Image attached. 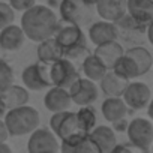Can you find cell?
<instances>
[{
  "instance_id": "cell-22",
  "label": "cell",
  "mask_w": 153,
  "mask_h": 153,
  "mask_svg": "<svg viewBox=\"0 0 153 153\" xmlns=\"http://www.w3.org/2000/svg\"><path fill=\"white\" fill-rule=\"evenodd\" d=\"M81 69H83V74H84L86 78H89V80H92V81H99L102 76L105 75V72L108 71V69L104 66V63H102L93 53L89 54V56L83 60Z\"/></svg>"
},
{
  "instance_id": "cell-20",
  "label": "cell",
  "mask_w": 153,
  "mask_h": 153,
  "mask_svg": "<svg viewBox=\"0 0 153 153\" xmlns=\"http://www.w3.org/2000/svg\"><path fill=\"white\" fill-rule=\"evenodd\" d=\"M38 50H36V56L38 60L45 62V63H53L59 59L63 57V48L62 45L57 42V39L54 36L47 38L41 42H38Z\"/></svg>"
},
{
  "instance_id": "cell-36",
  "label": "cell",
  "mask_w": 153,
  "mask_h": 153,
  "mask_svg": "<svg viewBox=\"0 0 153 153\" xmlns=\"http://www.w3.org/2000/svg\"><path fill=\"white\" fill-rule=\"evenodd\" d=\"M147 116H149V119L150 120H153V98L149 101V104H147Z\"/></svg>"
},
{
  "instance_id": "cell-13",
  "label": "cell",
  "mask_w": 153,
  "mask_h": 153,
  "mask_svg": "<svg viewBox=\"0 0 153 153\" xmlns=\"http://www.w3.org/2000/svg\"><path fill=\"white\" fill-rule=\"evenodd\" d=\"M96 14L107 21L116 23L120 20L126 11V0H93Z\"/></svg>"
},
{
  "instance_id": "cell-29",
  "label": "cell",
  "mask_w": 153,
  "mask_h": 153,
  "mask_svg": "<svg viewBox=\"0 0 153 153\" xmlns=\"http://www.w3.org/2000/svg\"><path fill=\"white\" fill-rule=\"evenodd\" d=\"M74 153H99V150L96 144L93 143V140L90 138V135H86L76 143Z\"/></svg>"
},
{
  "instance_id": "cell-34",
  "label": "cell",
  "mask_w": 153,
  "mask_h": 153,
  "mask_svg": "<svg viewBox=\"0 0 153 153\" xmlns=\"http://www.w3.org/2000/svg\"><path fill=\"white\" fill-rule=\"evenodd\" d=\"M146 35H147V39H149V42L153 45V20L147 24V27H146Z\"/></svg>"
},
{
  "instance_id": "cell-12",
  "label": "cell",
  "mask_w": 153,
  "mask_h": 153,
  "mask_svg": "<svg viewBox=\"0 0 153 153\" xmlns=\"http://www.w3.org/2000/svg\"><path fill=\"white\" fill-rule=\"evenodd\" d=\"M71 104H72V99L69 96L68 89H65V87L50 86L48 92L44 96V105L51 113L66 111L71 108Z\"/></svg>"
},
{
  "instance_id": "cell-10",
  "label": "cell",
  "mask_w": 153,
  "mask_h": 153,
  "mask_svg": "<svg viewBox=\"0 0 153 153\" xmlns=\"http://www.w3.org/2000/svg\"><path fill=\"white\" fill-rule=\"evenodd\" d=\"M123 101L131 110H143L152 99L150 87L141 81H129L122 95Z\"/></svg>"
},
{
  "instance_id": "cell-7",
  "label": "cell",
  "mask_w": 153,
  "mask_h": 153,
  "mask_svg": "<svg viewBox=\"0 0 153 153\" xmlns=\"http://www.w3.org/2000/svg\"><path fill=\"white\" fill-rule=\"evenodd\" d=\"M50 76H51V84L53 86L68 89L76 78H80V72L76 69L75 63H72L66 57H62V59L51 63Z\"/></svg>"
},
{
  "instance_id": "cell-2",
  "label": "cell",
  "mask_w": 153,
  "mask_h": 153,
  "mask_svg": "<svg viewBox=\"0 0 153 153\" xmlns=\"http://www.w3.org/2000/svg\"><path fill=\"white\" fill-rule=\"evenodd\" d=\"M3 122L11 137H21V135L30 134L39 126L41 116L36 108L26 104V105L8 110L6 114L3 116Z\"/></svg>"
},
{
  "instance_id": "cell-18",
  "label": "cell",
  "mask_w": 153,
  "mask_h": 153,
  "mask_svg": "<svg viewBox=\"0 0 153 153\" xmlns=\"http://www.w3.org/2000/svg\"><path fill=\"white\" fill-rule=\"evenodd\" d=\"M125 50L123 47L116 41H110V42H105V44H101V45H96L93 54L104 63V66L107 69H111L114 66V63L123 56Z\"/></svg>"
},
{
  "instance_id": "cell-26",
  "label": "cell",
  "mask_w": 153,
  "mask_h": 153,
  "mask_svg": "<svg viewBox=\"0 0 153 153\" xmlns=\"http://www.w3.org/2000/svg\"><path fill=\"white\" fill-rule=\"evenodd\" d=\"M11 84H14V69L6 60L0 59V93Z\"/></svg>"
},
{
  "instance_id": "cell-5",
  "label": "cell",
  "mask_w": 153,
  "mask_h": 153,
  "mask_svg": "<svg viewBox=\"0 0 153 153\" xmlns=\"http://www.w3.org/2000/svg\"><path fill=\"white\" fill-rule=\"evenodd\" d=\"M128 140L141 152H147L153 143V123L144 117H135L126 128Z\"/></svg>"
},
{
  "instance_id": "cell-6",
  "label": "cell",
  "mask_w": 153,
  "mask_h": 153,
  "mask_svg": "<svg viewBox=\"0 0 153 153\" xmlns=\"http://www.w3.org/2000/svg\"><path fill=\"white\" fill-rule=\"evenodd\" d=\"M69 96L72 99V104L75 105H92L96 102L99 96V89L96 86V81H92L89 78H76L69 87H68Z\"/></svg>"
},
{
  "instance_id": "cell-33",
  "label": "cell",
  "mask_w": 153,
  "mask_h": 153,
  "mask_svg": "<svg viewBox=\"0 0 153 153\" xmlns=\"http://www.w3.org/2000/svg\"><path fill=\"white\" fill-rule=\"evenodd\" d=\"M8 137H9V134H8L6 125H5L3 119H0V141H6Z\"/></svg>"
},
{
  "instance_id": "cell-3",
  "label": "cell",
  "mask_w": 153,
  "mask_h": 153,
  "mask_svg": "<svg viewBox=\"0 0 153 153\" xmlns=\"http://www.w3.org/2000/svg\"><path fill=\"white\" fill-rule=\"evenodd\" d=\"M59 12L62 21L86 27L93 21L96 9L93 0H62Z\"/></svg>"
},
{
  "instance_id": "cell-38",
  "label": "cell",
  "mask_w": 153,
  "mask_h": 153,
  "mask_svg": "<svg viewBox=\"0 0 153 153\" xmlns=\"http://www.w3.org/2000/svg\"><path fill=\"white\" fill-rule=\"evenodd\" d=\"M152 152H153V143H152Z\"/></svg>"
},
{
  "instance_id": "cell-21",
  "label": "cell",
  "mask_w": 153,
  "mask_h": 153,
  "mask_svg": "<svg viewBox=\"0 0 153 153\" xmlns=\"http://www.w3.org/2000/svg\"><path fill=\"white\" fill-rule=\"evenodd\" d=\"M0 96H2V99H3L8 110L26 105L30 99L29 89H26L23 86H17V84H11L6 90H3L2 93H0Z\"/></svg>"
},
{
  "instance_id": "cell-9",
  "label": "cell",
  "mask_w": 153,
  "mask_h": 153,
  "mask_svg": "<svg viewBox=\"0 0 153 153\" xmlns=\"http://www.w3.org/2000/svg\"><path fill=\"white\" fill-rule=\"evenodd\" d=\"M54 38L57 39V42L62 45L63 48V54L65 51L78 47V45H87L86 44V35L83 32V27L75 26L71 23H65V21H59V26L56 29Z\"/></svg>"
},
{
  "instance_id": "cell-1",
  "label": "cell",
  "mask_w": 153,
  "mask_h": 153,
  "mask_svg": "<svg viewBox=\"0 0 153 153\" xmlns=\"http://www.w3.org/2000/svg\"><path fill=\"white\" fill-rule=\"evenodd\" d=\"M21 29L33 42H41L47 38L54 36L56 29L59 26V20L56 12L45 5H33L26 9L21 15Z\"/></svg>"
},
{
  "instance_id": "cell-17",
  "label": "cell",
  "mask_w": 153,
  "mask_h": 153,
  "mask_svg": "<svg viewBox=\"0 0 153 153\" xmlns=\"http://www.w3.org/2000/svg\"><path fill=\"white\" fill-rule=\"evenodd\" d=\"M101 111H102L104 119L113 123L119 119L126 117L129 113V107L126 105L122 96H107L101 105Z\"/></svg>"
},
{
  "instance_id": "cell-19",
  "label": "cell",
  "mask_w": 153,
  "mask_h": 153,
  "mask_svg": "<svg viewBox=\"0 0 153 153\" xmlns=\"http://www.w3.org/2000/svg\"><path fill=\"white\" fill-rule=\"evenodd\" d=\"M99 83H101V90L105 96H122L129 80L120 76L113 69H108L105 75L99 80Z\"/></svg>"
},
{
  "instance_id": "cell-14",
  "label": "cell",
  "mask_w": 153,
  "mask_h": 153,
  "mask_svg": "<svg viewBox=\"0 0 153 153\" xmlns=\"http://www.w3.org/2000/svg\"><path fill=\"white\" fill-rule=\"evenodd\" d=\"M26 42V35L21 26L14 23L0 29V48L5 51H18Z\"/></svg>"
},
{
  "instance_id": "cell-4",
  "label": "cell",
  "mask_w": 153,
  "mask_h": 153,
  "mask_svg": "<svg viewBox=\"0 0 153 153\" xmlns=\"http://www.w3.org/2000/svg\"><path fill=\"white\" fill-rule=\"evenodd\" d=\"M50 66L51 63L38 60L36 63H32L27 68H24L21 74V81L24 87L29 90H44L53 86L50 76Z\"/></svg>"
},
{
  "instance_id": "cell-25",
  "label": "cell",
  "mask_w": 153,
  "mask_h": 153,
  "mask_svg": "<svg viewBox=\"0 0 153 153\" xmlns=\"http://www.w3.org/2000/svg\"><path fill=\"white\" fill-rule=\"evenodd\" d=\"M76 117L87 132H90L96 126V111L93 110L92 105H83L76 111Z\"/></svg>"
},
{
  "instance_id": "cell-31",
  "label": "cell",
  "mask_w": 153,
  "mask_h": 153,
  "mask_svg": "<svg viewBox=\"0 0 153 153\" xmlns=\"http://www.w3.org/2000/svg\"><path fill=\"white\" fill-rule=\"evenodd\" d=\"M36 3V0H9V5L14 8V11L24 12L26 9L32 8Z\"/></svg>"
},
{
  "instance_id": "cell-27",
  "label": "cell",
  "mask_w": 153,
  "mask_h": 153,
  "mask_svg": "<svg viewBox=\"0 0 153 153\" xmlns=\"http://www.w3.org/2000/svg\"><path fill=\"white\" fill-rule=\"evenodd\" d=\"M89 54H92V51L87 48V45H78V47H74V48L65 51L63 57L69 59L72 63H76V62L83 63V60H84Z\"/></svg>"
},
{
  "instance_id": "cell-28",
  "label": "cell",
  "mask_w": 153,
  "mask_h": 153,
  "mask_svg": "<svg viewBox=\"0 0 153 153\" xmlns=\"http://www.w3.org/2000/svg\"><path fill=\"white\" fill-rule=\"evenodd\" d=\"M15 20V11L9 3L0 2V29H3L9 24H12Z\"/></svg>"
},
{
  "instance_id": "cell-35",
  "label": "cell",
  "mask_w": 153,
  "mask_h": 153,
  "mask_svg": "<svg viewBox=\"0 0 153 153\" xmlns=\"http://www.w3.org/2000/svg\"><path fill=\"white\" fill-rule=\"evenodd\" d=\"M12 149L11 146L6 144V141H0V153H11Z\"/></svg>"
},
{
  "instance_id": "cell-24",
  "label": "cell",
  "mask_w": 153,
  "mask_h": 153,
  "mask_svg": "<svg viewBox=\"0 0 153 153\" xmlns=\"http://www.w3.org/2000/svg\"><path fill=\"white\" fill-rule=\"evenodd\" d=\"M128 56H131L134 59V62L137 63L138 66V72H140V76L147 74L150 69H152V65H153V56L150 54L149 50H146L144 47H132L129 48L128 51H125Z\"/></svg>"
},
{
  "instance_id": "cell-16",
  "label": "cell",
  "mask_w": 153,
  "mask_h": 153,
  "mask_svg": "<svg viewBox=\"0 0 153 153\" xmlns=\"http://www.w3.org/2000/svg\"><path fill=\"white\" fill-rule=\"evenodd\" d=\"M90 138L93 140V143L96 144L99 153H111L114 146L117 144V138H116V132L113 128L101 125V126H95L90 132H89Z\"/></svg>"
},
{
  "instance_id": "cell-11",
  "label": "cell",
  "mask_w": 153,
  "mask_h": 153,
  "mask_svg": "<svg viewBox=\"0 0 153 153\" xmlns=\"http://www.w3.org/2000/svg\"><path fill=\"white\" fill-rule=\"evenodd\" d=\"M87 35H89V39L92 41V44L101 45V44H105L110 41H116L119 38V27L113 21L102 20V21L90 23Z\"/></svg>"
},
{
  "instance_id": "cell-23",
  "label": "cell",
  "mask_w": 153,
  "mask_h": 153,
  "mask_svg": "<svg viewBox=\"0 0 153 153\" xmlns=\"http://www.w3.org/2000/svg\"><path fill=\"white\" fill-rule=\"evenodd\" d=\"M116 74H119L120 76L126 80H134V78H138L140 76V72H138V66L137 63L134 62V59L131 56H128L126 53H123V56L114 63V66L111 68Z\"/></svg>"
},
{
  "instance_id": "cell-32",
  "label": "cell",
  "mask_w": 153,
  "mask_h": 153,
  "mask_svg": "<svg viewBox=\"0 0 153 153\" xmlns=\"http://www.w3.org/2000/svg\"><path fill=\"white\" fill-rule=\"evenodd\" d=\"M128 123H129V122L126 120V117H123V119H119V120L113 122V129H114V131H117V132H126Z\"/></svg>"
},
{
  "instance_id": "cell-37",
  "label": "cell",
  "mask_w": 153,
  "mask_h": 153,
  "mask_svg": "<svg viewBox=\"0 0 153 153\" xmlns=\"http://www.w3.org/2000/svg\"><path fill=\"white\" fill-rule=\"evenodd\" d=\"M6 111H8V108H6V105H5L2 96H0V119H3V116L6 114Z\"/></svg>"
},
{
  "instance_id": "cell-8",
  "label": "cell",
  "mask_w": 153,
  "mask_h": 153,
  "mask_svg": "<svg viewBox=\"0 0 153 153\" xmlns=\"http://www.w3.org/2000/svg\"><path fill=\"white\" fill-rule=\"evenodd\" d=\"M27 150L30 153H54L59 150V138L48 128H36L30 132L27 141Z\"/></svg>"
},
{
  "instance_id": "cell-30",
  "label": "cell",
  "mask_w": 153,
  "mask_h": 153,
  "mask_svg": "<svg viewBox=\"0 0 153 153\" xmlns=\"http://www.w3.org/2000/svg\"><path fill=\"white\" fill-rule=\"evenodd\" d=\"M68 111H69V110H66V111H57V113H53V116H51V119H50V129H51L54 134H57V129H59V126H60L62 120L65 119V116L68 114Z\"/></svg>"
},
{
  "instance_id": "cell-15",
  "label": "cell",
  "mask_w": 153,
  "mask_h": 153,
  "mask_svg": "<svg viewBox=\"0 0 153 153\" xmlns=\"http://www.w3.org/2000/svg\"><path fill=\"white\" fill-rule=\"evenodd\" d=\"M126 11L144 29L153 20V3L150 0H126Z\"/></svg>"
},
{
  "instance_id": "cell-39",
  "label": "cell",
  "mask_w": 153,
  "mask_h": 153,
  "mask_svg": "<svg viewBox=\"0 0 153 153\" xmlns=\"http://www.w3.org/2000/svg\"><path fill=\"white\" fill-rule=\"evenodd\" d=\"M150 2H152V3H153V0H150Z\"/></svg>"
}]
</instances>
